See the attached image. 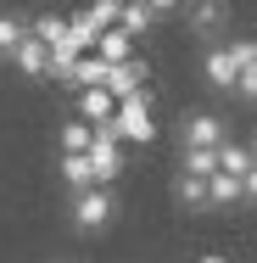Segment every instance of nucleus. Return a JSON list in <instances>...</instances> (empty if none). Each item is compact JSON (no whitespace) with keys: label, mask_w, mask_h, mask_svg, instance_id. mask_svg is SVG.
<instances>
[{"label":"nucleus","mask_w":257,"mask_h":263,"mask_svg":"<svg viewBox=\"0 0 257 263\" xmlns=\"http://www.w3.org/2000/svg\"><path fill=\"white\" fill-rule=\"evenodd\" d=\"M179 168L196 174V179H212V174H218V152H212V146H185V152H179Z\"/></svg>","instance_id":"15"},{"label":"nucleus","mask_w":257,"mask_h":263,"mask_svg":"<svg viewBox=\"0 0 257 263\" xmlns=\"http://www.w3.org/2000/svg\"><path fill=\"white\" fill-rule=\"evenodd\" d=\"M202 79H207V90H218V96H235V90H241V62L229 51V40H224V45H207Z\"/></svg>","instance_id":"5"},{"label":"nucleus","mask_w":257,"mask_h":263,"mask_svg":"<svg viewBox=\"0 0 257 263\" xmlns=\"http://www.w3.org/2000/svg\"><path fill=\"white\" fill-rule=\"evenodd\" d=\"M241 101H257V62L252 67H241V90H235Z\"/></svg>","instance_id":"19"},{"label":"nucleus","mask_w":257,"mask_h":263,"mask_svg":"<svg viewBox=\"0 0 257 263\" xmlns=\"http://www.w3.org/2000/svg\"><path fill=\"white\" fill-rule=\"evenodd\" d=\"M23 40H28V17H17V11H0V56L11 62Z\"/></svg>","instance_id":"17"},{"label":"nucleus","mask_w":257,"mask_h":263,"mask_svg":"<svg viewBox=\"0 0 257 263\" xmlns=\"http://www.w3.org/2000/svg\"><path fill=\"white\" fill-rule=\"evenodd\" d=\"M67 224L78 235H106L117 224V191L112 185H90V191H73L67 196Z\"/></svg>","instance_id":"1"},{"label":"nucleus","mask_w":257,"mask_h":263,"mask_svg":"<svg viewBox=\"0 0 257 263\" xmlns=\"http://www.w3.org/2000/svg\"><path fill=\"white\" fill-rule=\"evenodd\" d=\"M252 146H257V140H252Z\"/></svg>","instance_id":"23"},{"label":"nucleus","mask_w":257,"mask_h":263,"mask_svg":"<svg viewBox=\"0 0 257 263\" xmlns=\"http://www.w3.org/2000/svg\"><path fill=\"white\" fill-rule=\"evenodd\" d=\"M134 45H140V40H134L129 28H106L101 40H95V56H101V62H129Z\"/></svg>","instance_id":"13"},{"label":"nucleus","mask_w":257,"mask_h":263,"mask_svg":"<svg viewBox=\"0 0 257 263\" xmlns=\"http://www.w3.org/2000/svg\"><path fill=\"white\" fill-rule=\"evenodd\" d=\"M146 6H151L156 17H179V11H185V6H190V0H146Z\"/></svg>","instance_id":"20"},{"label":"nucleus","mask_w":257,"mask_h":263,"mask_svg":"<svg viewBox=\"0 0 257 263\" xmlns=\"http://www.w3.org/2000/svg\"><path fill=\"white\" fill-rule=\"evenodd\" d=\"M112 135H117V140H134V146H151V140H156V112H151V90H146V96H129V101H117V118H112Z\"/></svg>","instance_id":"3"},{"label":"nucleus","mask_w":257,"mask_h":263,"mask_svg":"<svg viewBox=\"0 0 257 263\" xmlns=\"http://www.w3.org/2000/svg\"><path fill=\"white\" fill-rule=\"evenodd\" d=\"M56 146H62V152H90V146H95V123H84V118L73 112V118L56 129Z\"/></svg>","instance_id":"12"},{"label":"nucleus","mask_w":257,"mask_h":263,"mask_svg":"<svg viewBox=\"0 0 257 263\" xmlns=\"http://www.w3.org/2000/svg\"><path fill=\"white\" fill-rule=\"evenodd\" d=\"M196 263H229V258H224V252H202Z\"/></svg>","instance_id":"22"},{"label":"nucleus","mask_w":257,"mask_h":263,"mask_svg":"<svg viewBox=\"0 0 257 263\" xmlns=\"http://www.w3.org/2000/svg\"><path fill=\"white\" fill-rule=\"evenodd\" d=\"M224 140H229V123H224V118H218V112H179V152H185V146H212V152H218V146H224Z\"/></svg>","instance_id":"4"},{"label":"nucleus","mask_w":257,"mask_h":263,"mask_svg":"<svg viewBox=\"0 0 257 263\" xmlns=\"http://www.w3.org/2000/svg\"><path fill=\"white\" fill-rule=\"evenodd\" d=\"M207 185H212V213H218V208H241V202H246V179H235V174H212Z\"/></svg>","instance_id":"14"},{"label":"nucleus","mask_w":257,"mask_h":263,"mask_svg":"<svg viewBox=\"0 0 257 263\" xmlns=\"http://www.w3.org/2000/svg\"><path fill=\"white\" fill-rule=\"evenodd\" d=\"M34 34H39L45 45H62V40L73 34V23H67L62 11H39V17H34Z\"/></svg>","instance_id":"18"},{"label":"nucleus","mask_w":257,"mask_h":263,"mask_svg":"<svg viewBox=\"0 0 257 263\" xmlns=\"http://www.w3.org/2000/svg\"><path fill=\"white\" fill-rule=\"evenodd\" d=\"M179 17H185L190 40H202V45H224L229 40V0H190Z\"/></svg>","instance_id":"2"},{"label":"nucleus","mask_w":257,"mask_h":263,"mask_svg":"<svg viewBox=\"0 0 257 263\" xmlns=\"http://www.w3.org/2000/svg\"><path fill=\"white\" fill-rule=\"evenodd\" d=\"M173 202H179L185 213H212V185L179 168V174H173Z\"/></svg>","instance_id":"8"},{"label":"nucleus","mask_w":257,"mask_h":263,"mask_svg":"<svg viewBox=\"0 0 257 263\" xmlns=\"http://www.w3.org/2000/svg\"><path fill=\"white\" fill-rule=\"evenodd\" d=\"M246 202L257 208V162H252V174H246Z\"/></svg>","instance_id":"21"},{"label":"nucleus","mask_w":257,"mask_h":263,"mask_svg":"<svg viewBox=\"0 0 257 263\" xmlns=\"http://www.w3.org/2000/svg\"><path fill=\"white\" fill-rule=\"evenodd\" d=\"M78 118H84V123H95V129H101V123H112V118H117V96H112L106 84L78 90Z\"/></svg>","instance_id":"9"},{"label":"nucleus","mask_w":257,"mask_h":263,"mask_svg":"<svg viewBox=\"0 0 257 263\" xmlns=\"http://www.w3.org/2000/svg\"><path fill=\"white\" fill-rule=\"evenodd\" d=\"M257 162V146H241V140H224L218 146V174H235V179H246Z\"/></svg>","instance_id":"11"},{"label":"nucleus","mask_w":257,"mask_h":263,"mask_svg":"<svg viewBox=\"0 0 257 263\" xmlns=\"http://www.w3.org/2000/svg\"><path fill=\"white\" fill-rule=\"evenodd\" d=\"M156 23H162V17H156V11L146 6V0H123V23H117V28H129V34L140 40V34H151Z\"/></svg>","instance_id":"16"},{"label":"nucleus","mask_w":257,"mask_h":263,"mask_svg":"<svg viewBox=\"0 0 257 263\" xmlns=\"http://www.w3.org/2000/svg\"><path fill=\"white\" fill-rule=\"evenodd\" d=\"M106 90H112L117 101H129V96H146V90H151V67H146L140 56H129V62H112V67H106Z\"/></svg>","instance_id":"7"},{"label":"nucleus","mask_w":257,"mask_h":263,"mask_svg":"<svg viewBox=\"0 0 257 263\" xmlns=\"http://www.w3.org/2000/svg\"><path fill=\"white\" fill-rule=\"evenodd\" d=\"M11 67H17L23 79H56V51L34 34V23H28V40H23L17 56H11Z\"/></svg>","instance_id":"6"},{"label":"nucleus","mask_w":257,"mask_h":263,"mask_svg":"<svg viewBox=\"0 0 257 263\" xmlns=\"http://www.w3.org/2000/svg\"><path fill=\"white\" fill-rule=\"evenodd\" d=\"M62 179H67V191H90V185H101L90 152H62Z\"/></svg>","instance_id":"10"}]
</instances>
